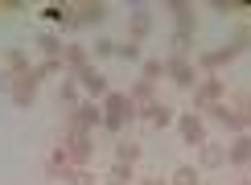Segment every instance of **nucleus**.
Instances as JSON below:
<instances>
[{"label": "nucleus", "instance_id": "ddd939ff", "mask_svg": "<svg viewBox=\"0 0 251 185\" xmlns=\"http://www.w3.org/2000/svg\"><path fill=\"white\" fill-rule=\"evenodd\" d=\"M198 164H202V169H223V164H226V144L206 140L202 148H198Z\"/></svg>", "mask_w": 251, "mask_h": 185}, {"label": "nucleus", "instance_id": "6ab92c4d", "mask_svg": "<svg viewBox=\"0 0 251 185\" xmlns=\"http://www.w3.org/2000/svg\"><path fill=\"white\" fill-rule=\"evenodd\" d=\"M4 66H8V74H13V78H21V74H29V70H33V66H29V54H25V49H8Z\"/></svg>", "mask_w": 251, "mask_h": 185}, {"label": "nucleus", "instance_id": "a878e982", "mask_svg": "<svg viewBox=\"0 0 251 185\" xmlns=\"http://www.w3.org/2000/svg\"><path fill=\"white\" fill-rule=\"evenodd\" d=\"M149 29H152V21H149V13L140 8V13L132 17V41H136V46H140V41L149 37Z\"/></svg>", "mask_w": 251, "mask_h": 185}, {"label": "nucleus", "instance_id": "72a5a7b5", "mask_svg": "<svg viewBox=\"0 0 251 185\" xmlns=\"http://www.w3.org/2000/svg\"><path fill=\"white\" fill-rule=\"evenodd\" d=\"M243 185H251V181H243Z\"/></svg>", "mask_w": 251, "mask_h": 185}, {"label": "nucleus", "instance_id": "423d86ee", "mask_svg": "<svg viewBox=\"0 0 251 185\" xmlns=\"http://www.w3.org/2000/svg\"><path fill=\"white\" fill-rule=\"evenodd\" d=\"M223 95H226V82L218 78V74H210V78H202V82L194 87V107L206 111L210 103H223Z\"/></svg>", "mask_w": 251, "mask_h": 185}, {"label": "nucleus", "instance_id": "412c9836", "mask_svg": "<svg viewBox=\"0 0 251 185\" xmlns=\"http://www.w3.org/2000/svg\"><path fill=\"white\" fill-rule=\"evenodd\" d=\"M103 185H136V169H132V164H111Z\"/></svg>", "mask_w": 251, "mask_h": 185}, {"label": "nucleus", "instance_id": "c756f323", "mask_svg": "<svg viewBox=\"0 0 251 185\" xmlns=\"http://www.w3.org/2000/svg\"><path fill=\"white\" fill-rule=\"evenodd\" d=\"M169 46H173V54H177V58H190L194 37H190V33H173V37H169Z\"/></svg>", "mask_w": 251, "mask_h": 185}, {"label": "nucleus", "instance_id": "39448f33", "mask_svg": "<svg viewBox=\"0 0 251 185\" xmlns=\"http://www.w3.org/2000/svg\"><path fill=\"white\" fill-rule=\"evenodd\" d=\"M75 78H78V87H82V95H87L91 103H103V99L111 95V87H107V78H103V74H99L95 66H87V70H78Z\"/></svg>", "mask_w": 251, "mask_h": 185}, {"label": "nucleus", "instance_id": "2eb2a0df", "mask_svg": "<svg viewBox=\"0 0 251 185\" xmlns=\"http://www.w3.org/2000/svg\"><path fill=\"white\" fill-rule=\"evenodd\" d=\"M226 164H251V132L231 140V148H226Z\"/></svg>", "mask_w": 251, "mask_h": 185}, {"label": "nucleus", "instance_id": "bb28decb", "mask_svg": "<svg viewBox=\"0 0 251 185\" xmlns=\"http://www.w3.org/2000/svg\"><path fill=\"white\" fill-rule=\"evenodd\" d=\"M62 181H70V185H95V169H91V164H87V169H66Z\"/></svg>", "mask_w": 251, "mask_h": 185}, {"label": "nucleus", "instance_id": "f257e3e1", "mask_svg": "<svg viewBox=\"0 0 251 185\" xmlns=\"http://www.w3.org/2000/svg\"><path fill=\"white\" fill-rule=\"evenodd\" d=\"M99 107H103V128H107V132H116V136H120V132L136 119V107H132L128 91H111V95L103 99Z\"/></svg>", "mask_w": 251, "mask_h": 185}, {"label": "nucleus", "instance_id": "b1692460", "mask_svg": "<svg viewBox=\"0 0 251 185\" xmlns=\"http://www.w3.org/2000/svg\"><path fill=\"white\" fill-rule=\"evenodd\" d=\"M140 161V144L136 140H120L116 144V164H136Z\"/></svg>", "mask_w": 251, "mask_h": 185}, {"label": "nucleus", "instance_id": "4be33fe9", "mask_svg": "<svg viewBox=\"0 0 251 185\" xmlns=\"http://www.w3.org/2000/svg\"><path fill=\"white\" fill-rule=\"evenodd\" d=\"M169 13L177 17V33H190V37H194V25H198V21H194V8H190V4H173Z\"/></svg>", "mask_w": 251, "mask_h": 185}, {"label": "nucleus", "instance_id": "c85d7f7f", "mask_svg": "<svg viewBox=\"0 0 251 185\" xmlns=\"http://www.w3.org/2000/svg\"><path fill=\"white\" fill-rule=\"evenodd\" d=\"M91 58H116V41H111V37H95V46H91Z\"/></svg>", "mask_w": 251, "mask_h": 185}, {"label": "nucleus", "instance_id": "f3484780", "mask_svg": "<svg viewBox=\"0 0 251 185\" xmlns=\"http://www.w3.org/2000/svg\"><path fill=\"white\" fill-rule=\"evenodd\" d=\"M128 99H132V107L136 111H144V107H149V103H156V87H152V82H132V91H128Z\"/></svg>", "mask_w": 251, "mask_h": 185}, {"label": "nucleus", "instance_id": "2f4dec72", "mask_svg": "<svg viewBox=\"0 0 251 185\" xmlns=\"http://www.w3.org/2000/svg\"><path fill=\"white\" fill-rule=\"evenodd\" d=\"M239 111H243V119H247V128H251V99H243V107H239Z\"/></svg>", "mask_w": 251, "mask_h": 185}, {"label": "nucleus", "instance_id": "f8f14e48", "mask_svg": "<svg viewBox=\"0 0 251 185\" xmlns=\"http://www.w3.org/2000/svg\"><path fill=\"white\" fill-rule=\"evenodd\" d=\"M62 66H66V74L75 78L78 70L91 66V49H87V46H66V49H62Z\"/></svg>", "mask_w": 251, "mask_h": 185}, {"label": "nucleus", "instance_id": "393cba45", "mask_svg": "<svg viewBox=\"0 0 251 185\" xmlns=\"http://www.w3.org/2000/svg\"><path fill=\"white\" fill-rule=\"evenodd\" d=\"M140 78L156 87V78H165V62H161V58H149V62H140Z\"/></svg>", "mask_w": 251, "mask_h": 185}, {"label": "nucleus", "instance_id": "9b49d317", "mask_svg": "<svg viewBox=\"0 0 251 185\" xmlns=\"http://www.w3.org/2000/svg\"><path fill=\"white\" fill-rule=\"evenodd\" d=\"M235 58H239V49L231 46V41H226V46L210 49V54H198V62H194V66H198V70H218V66H231Z\"/></svg>", "mask_w": 251, "mask_h": 185}, {"label": "nucleus", "instance_id": "6e6552de", "mask_svg": "<svg viewBox=\"0 0 251 185\" xmlns=\"http://www.w3.org/2000/svg\"><path fill=\"white\" fill-rule=\"evenodd\" d=\"M177 128H181V140L194 144V148H202L206 144V119L194 116V111H185V116H177Z\"/></svg>", "mask_w": 251, "mask_h": 185}, {"label": "nucleus", "instance_id": "5701e85b", "mask_svg": "<svg viewBox=\"0 0 251 185\" xmlns=\"http://www.w3.org/2000/svg\"><path fill=\"white\" fill-rule=\"evenodd\" d=\"M169 185H202V173H198L194 164H177L173 177H169Z\"/></svg>", "mask_w": 251, "mask_h": 185}, {"label": "nucleus", "instance_id": "4468645a", "mask_svg": "<svg viewBox=\"0 0 251 185\" xmlns=\"http://www.w3.org/2000/svg\"><path fill=\"white\" fill-rule=\"evenodd\" d=\"M82 103V87H78V78H66L62 74V82H58V107H78Z\"/></svg>", "mask_w": 251, "mask_h": 185}, {"label": "nucleus", "instance_id": "dca6fc26", "mask_svg": "<svg viewBox=\"0 0 251 185\" xmlns=\"http://www.w3.org/2000/svg\"><path fill=\"white\" fill-rule=\"evenodd\" d=\"M75 21H78V25H87V29H99L103 21H107V4H78Z\"/></svg>", "mask_w": 251, "mask_h": 185}, {"label": "nucleus", "instance_id": "1a4fd4ad", "mask_svg": "<svg viewBox=\"0 0 251 185\" xmlns=\"http://www.w3.org/2000/svg\"><path fill=\"white\" fill-rule=\"evenodd\" d=\"M136 119H149L156 132H165L169 123H177V111L169 107V103H161V99H156V103H149L144 111H136Z\"/></svg>", "mask_w": 251, "mask_h": 185}, {"label": "nucleus", "instance_id": "0eeeda50", "mask_svg": "<svg viewBox=\"0 0 251 185\" xmlns=\"http://www.w3.org/2000/svg\"><path fill=\"white\" fill-rule=\"evenodd\" d=\"M165 78H173L177 87H198V66L190 58H165Z\"/></svg>", "mask_w": 251, "mask_h": 185}, {"label": "nucleus", "instance_id": "473e14b6", "mask_svg": "<svg viewBox=\"0 0 251 185\" xmlns=\"http://www.w3.org/2000/svg\"><path fill=\"white\" fill-rule=\"evenodd\" d=\"M136 185H169V181H161V177H149V181H136Z\"/></svg>", "mask_w": 251, "mask_h": 185}, {"label": "nucleus", "instance_id": "a211bd4d", "mask_svg": "<svg viewBox=\"0 0 251 185\" xmlns=\"http://www.w3.org/2000/svg\"><path fill=\"white\" fill-rule=\"evenodd\" d=\"M33 46H37V49H41L46 58H62V49H66V46H62V37H58V33H50V29L33 37Z\"/></svg>", "mask_w": 251, "mask_h": 185}, {"label": "nucleus", "instance_id": "7c9ffc66", "mask_svg": "<svg viewBox=\"0 0 251 185\" xmlns=\"http://www.w3.org/2000/svg\"><path fill=\"white\" fill-rule=\"evenodd\" d=\"M231 46L239 49V54H243V49L251 46V29H239V33H235V41H231Z\"/></svg>", "mask_w": 251, "mask_h": 185}, {"label": "nucleus", "instance_id": "cd10ccee", "mask_svg": "<svg viewBox=\"0 0 251 185\" xmlns=\"http://www.w3.org/2000/svg\"><path fill=\"white\" fill-rule=\"evenodd\" d=\"M116 58L120 62H140V46L136 41H116Z\"/></svg>", "mask_w": 251, "mask_h": 185}, {"label": "nucleus", "instance_id": "9d476101", "mask_svg": "<svg viewBox=\"0 0 251 185\" xmlns=\"http://www.w3.org/2000/svg\"><path fill=\"white\" fill-rule=\"evenodd\" d=\"M8 95H13L17 107H33V103H37V78H33V70L21 74V78H13V91H8Z\"/></svg>", "mask_w": 251, "mask_h": 185}, {"label": "nucleus", "instance_id": "f03ea898", "mask_svg": "<svg viewBox=\"0 0 251 185\" xmlns=\"http://www.w3.org/2000/svg\"><path fill=\"white\" fill-rule=\"evenodd\" d=\"M62 148H66L70 169H87L95 157V136L91 132H62Z\"/></svg>", "mask_w": 251, "mask_h": 185}, {"label": "nucleus", "instance_id": "7ed1b4c3", "mask_svg": "<svg viewBox=\"0 0 251 185\" xmlns=\"http://www.w3.org/2000/svg\"><path fill=\"white\" fill-rule=\"evenodd\" d=\"M95 128H103V107L99 103L82 99L78 107L66 111V132H95Z\"/></svg>", "mask_w": 251, "mask_h": 185}, {"label": "nucleus", "instance_id": "20e7f679", "mask_svg": "<svg viewBox=\"0 0 251 185\" xmlns=\"http://www.w3.org/2000/svg\"><path fill=\"white\" fill-rule=\"evenodd\" d=\"M206 111H210V119H214V123H223V128L231 132V136H243V132H247L243 111H239V107H231V103H210Z\"/></svg>", "mask_w": 251, "mask_h": 185}, {"label": "nucleus", "instance_id": "aec40b11", "mask_svg": "<svg viewBox=\"0 0 251 185\" xmlns=\"http://www.w3.org/2000/svg\"><path fill=\"white\" fill-rule=\"evenodd\" d=\"M58 74H66V66H62V58H41L37 66H33V78H58Z\"/></svg>", "mask_w": 251, "mask_h": 185}]
</instances>
